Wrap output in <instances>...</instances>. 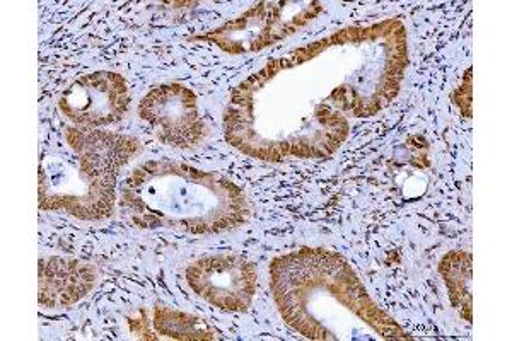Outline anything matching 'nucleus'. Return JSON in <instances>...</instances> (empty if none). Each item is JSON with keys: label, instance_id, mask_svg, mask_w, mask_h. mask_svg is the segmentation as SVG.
I'll use <instances>...</instances> for the list:
<instances>
[{"label": "nucleus", "instance_id": "nucleus-12", "mask_svg": "<svg viewBox=\"0 0 512 341\" xmlns=\"http://www.w3.org/2000/svg\"><path fill=\"white\" fill-rule=\"evenodd\" d=\"M473 69L466 70L461 86L453 93V103L458 106L461 116L472 118L473 116Z\"/></svg>", "mask_w": 512, "mask_h": 341}, {"label": "nucleus", "instance_id": "nucleus-6", "mask_svg": "<svg viewBox=\"0 0 512 341\" xmlns=\"http://www.w3.org/2000/svg\"><path fill=\"white\" fill-rule=\"evenodd\" d=\"M139 115L163 144L195 149L207 135L197 96L178 82L152 87L142 98Z\"/></svg>", "mask_w": 512, "mask_h": 341}, {"label": "nucleus", "instance_id": "nucleus-10", "mask_svg": "<svg viewBox=\"0 0 512 341\" xmlns=\"http://www.w3.org/2000/svg\"><path fill=\"white\" fill-rule=\"evenodd\" d=\"M439 273L448 289L449 301L466 323L473 321V256L466 251H451L439 263Z\"/></svg>", "mask_w": 512, "mask_h": 341}, {"label": "nucleus", "instance_id": "nucleus-11", "mask_svg": "<svg viewBox=\"0 0 512 341\" xmlns=\"http://www.w3.org/2000/svg\"><path fill=\"white\" fill-rule=\"evenodd\" d=\"M152 328L158 335L169 340H216V331L205 323L204 319L193 314L181 313L166 306L154 307Z\"/></svg>", "mask_w": 512, "mask_h": 341}, {"label": "nucleus", "instance_id": "nucleus-3", "mask_svg": "<svg viewBox=\"0 0 512 341\" xmlns=\"http://www.w3.org/2000/svg\"><path fill=\"white\" fill-rule=\"evenodd\" d=\"M120 205L139 227L190 234L233 231L250 215L245 191L226 176L168 159L139 164L123 181Z\"/></svg>", "mask_w": 512, "mask_h": 341}, {"label": "nucleus", "instance_id": "nucleus-1", "mask_svg": "<svg viewBox=\"0 0 512 341\" xmlns=\"http://www.w3.org/2000/svg\"><path fill=\"white\" fill-rule=\"evenodd\" d=\"M316 43L318 87H311L294 53L268 60L241 82L224 113L229 144L263 161L323 159L349 135L345 116L371 118L398 93L374 82H330L408 58L407 28L400 19L350 26Z\"/></svg>", "mask_w": 512, "mask_h": 341}, {"label": "nucleus", "instance_id": "nucleus-9", "mask_svg": "<svg viewBox=\"0 0 512 341\" xmlns=\"http://www.w3.org/2000/svg\"><path fill=\"white\" fill-rule=\"evenodd\" d=\"M98 273L84 261L48 256L38 266V301L48 309H64L94 289Z\"/></svg>", "mask_w": 512, "mask_h": 341}, {"label": "nucleus", "instance_id": "nucleus-5", "mask_svg": "<svg viewBox=\"0 0 512 341\" xmlns=\"http://www.w3.org/2000/svg\"><path fill=\"white\" fill-rule=\"evenodd\" d=\"M320 2H260L219 28L192 40L216 45L222 52H260L294 35L320 16Z\"/></svg>", "mask_w": 512, "mask_h": 341}, {"label": "nucleus", "instance_id": "nucleus-4", "mask_svg": "<svg viewBox=\"0 0 512 341\" xmlns=\"http://www.w3.org/2000/svg\"><path fill=\"white\" fill-rule=\"evenodd\" d=\"M132 135L88 128H65L43 154L38 200L43 210L81 220H105L115 212L120 169L139 154Z\"/></svg>", "mask_w": 512, "mask_h": 341}, {"label": "nucleus", "instance_id": "nucleus-2", "mask_svg": "<svg viewBox=\"0 0 512 341\" xmlns=\"http://www.w3.org/2000/svg\"><path fill=\"white\" fill-rule=\"evenodd\" d=\"M270 289L282 318L309 340H414L371 299L342 256L303 248L277 256L270 265Z\"/></svg>", "mask_w": 512, "mask_h": 341}, {"label": "nucleus", "instance_id": "nucleus-7", "mask_svg": "<svg viewBox=\"0 0 512 341\" xmlns=\"http://www.w3.org/2000/svg\"><path fill=\"white\" fill-rule=\"evenodd\" d=\"M193 292L227 313L248 311L258 289V273L251 261L239 255H210L187 268Z\"/></svg>", "mask_w": 512, "mask_h": 341}, {"label": "nucleus", "instance_id": "nucleus-8", "mask_svg": "<svg viewBox=\"0 0 512 341\" xmlns=\"http://www.w3.org/2000/svg\"><path fill=\"white\" fill-rule=\"evenodd\" d=\"M128 103L127 81L117 72L99 70L72 82L60 96L59 108L74 127L96 130L120 122Z\"/></svg>", "mask_w": 512, "mask_h": 341}, {"label": "nucleus", "instance_id": "nucleus-13", "mask_svg": "<svg viewBox=\"0 0 512 341\" xmlns=\"http://www.w3.org/2000/svg\"><path fill=\"white\" fill-rule=\"evenodd\" d=\"M130 330L134 331L135 335L142 338V340H158V336L152 335L147 324V314L144 309H140L139 316H134L130 319Z\"/></svg>", "mask_w": 512, "mask_h": 341}]
</instances>
